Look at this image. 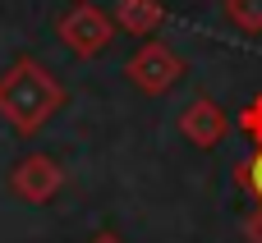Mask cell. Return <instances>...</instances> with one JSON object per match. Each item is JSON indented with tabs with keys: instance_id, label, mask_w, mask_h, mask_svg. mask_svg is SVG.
I'll return each instance as SVG.
<instances>
[{
	"instance_id": "cell-1",
	"label": "cell",
	"mask_w": 262,
	"mask_h": 243,
	"mask_svg": "<svg viewBox=\"0 0 262 243\" xmlns=\"http://www.w3.org/2000/svg\"><path fill=\"white\" fill-rule=\"evenodd\" d=\"M69 92L64 83L32 55H18L5 74H0V119L18 133L32 138L37 129H46L60 110H64Z\"/></svg>"
},
{
	"instance_id": "cell-2",
	"label": "cell",
	"mask_w": 262,
	"mask_h": 243,
	"mask_svg": "<svg viewBox=\"0 0 262 243\" xmlns=\"http://www.w3.org/2000/svg\"><path fill=\"white\" fill-rule=\"evenodd\" d=\"M55 37H60L74 55L92 60V55H101V51L111 46L115 18H111V9H101V5H92V0H74V5L55 18Z\"/></svg>"
},
{
	"instance_id": "cell-3",
	"label": "cell",
	"mask_w": 262,
	"mask_h": 243,
	"mask_svg": "<svg viewBox=\"0 0 262 243\" xmlns=\"http://www.w3.org/2000/svg\"><path fill=\"white\" fill-rule=\"evenodd\" d=\"M124 78H129L143 96H161V92H170V87L184 78V60L175 55V46H166V41L147 37V41L129 55Z\"/></svg>"
},
{
	"instance_id": "cell-4",
	"label": "cell",
	"mask_w": 262,
	"mask_h": 243,
	"mask_svg": "<svg viewBox=\"0 0 262 243\" xmlns=\"http://www.w3.org/2000/svg\"><path fill=\"white\" fill-rule=\"evenodd\" d=\"M60 188H64V165H60L55 156H46V152H28V156H18L14 170H9V193H14L18 202H28V207L51 202Z\"/></svg>"
},
{
	"instance_id": "cell-5",
	"label": "cell",
	"mask_w": 262,
	"mask_h": 243,
	"mask_svg": "<svg viewBox=\"0 0 262 243\" xmlns=\"http://www.w3.org/2000/svg\"><path fill=\"white\" fill-rule=\"evenodd\" d=\"M175 124H180V133H184V142H193V147H203V152H212V147L230 133V115H226L212 96H193L189 106H180Z\"/></svg>"
},
{
	"instance_id": "cell-6",
	"label": "cell",
	"mask_w": 262,
	"mask_h": 243,
	"mask_svg": "<svg viewBox=\"0 0 262 243\" xmlns=\"http://www.w3.org/2000/svg\"><path fill=\"white\" fill-rule=\"evenodd\" d=\"M166 23V5L161 0H115V28L134 32V37H157V28Z\"/></svg>"
},
{
	"instance_id": "cell-7",
	"label": "cell",
	"mask_w": 262,
	"mask_h": 243,
	"mask_svg": "<svg viewBox=\"0 0 262 243\" xmlns=\"http://www.w3.org/2000/svg\"><path fill=\"white\" fill-rule=\"evenodd\" d=\"M221 14L244 37H262V0H221Z\"/></svg>"
},
{
	"instance_id": "cell-8",
	"label": "cell",
	"mask_w": 262,
	"mask_h": 243,
	"mask_svg": "<svg viewBox=\"0 0 262 243\" xmlns=\"http://www.w3.org/2000/svg\"><path fill=\"white\" fill-rule=\"evenodd\" d=\"M235 184H239V193L253 198V207L262 202V147H253V156L235 165Z\"/></svg>"
},
{
	"instance_id": "cell-9",
	"label": "cell",
	"mask_w": 262,
	"mask_h": 243,
	"mask_svg": "<svg viewBox=\"0 0 262 243\" xmlns=\"http://www.w3.org/2000/svg\"><path fill=\"white\" fill-rule=\"evenodd\" d=\"M235 124H239V133H244L253 147H262V96H253V101L239 110V119H235Z\"/></svg>"
},
{
	"instance_id": "cell-10",
	"label": "cell",
	"mask_w": 262,
	"mask_h": 243,
	"mask_svg": "<svg viewBox=\"0 0 262 243\" xmlns=\"http://www.w3.org/2000/svg\"><path fill=\"white\" fill-rule=\"evenodd\" d=\"M244 239H249V243H262V202L249 211V221H244Z\"/></svg>"
},
{
	"instance_id": "cell-11",
	"label": "cell",
	"mask_w": 262,
	"mask_h": 243,
	"mask_svg": "<svg viewBox=\"0 0 262 243\" xmlns=\"http://www.w3.org/2000/svg\"><path fill=\"white\" fill-rule=\"evenodd\" d=\"M88 243H124V239H120L115 230H97V234H92V239H88Z\"/></svg>"
}]
</instances>
